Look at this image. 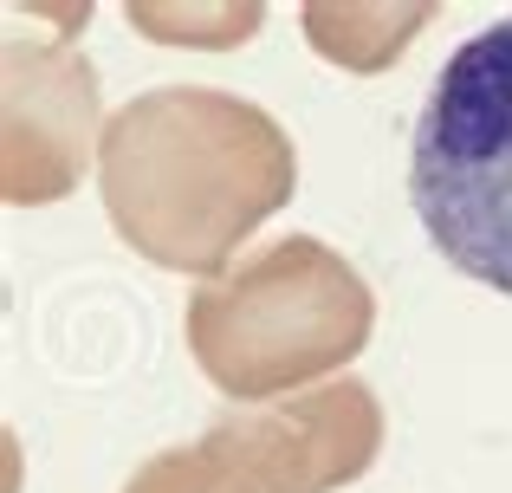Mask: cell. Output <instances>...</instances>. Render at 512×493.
<instances>
[{
	"label": "cell",
	"mask_w": 512,
	"mask_h": 493,
	"mask_svg": "<svg viewBox=\"0 0 512 493\" xmlns=\"http://www.w3.org/2000/svg\"><path fill=\"white\" fill-rule=\"evenodd\" d=\"M299 189V150L273 111L214 85H156L104 117L98 195L117 241L188 279L234 273V253Z\"/></svg>",
	"instance_id": "obj_1"
},
{
	"label": "cell",
	"mask_w": 512,
	"mask_h": 493,
	"mask_svg": "<svg viewBox=\"0 0 512 493\" xmlns=\"http://www.w3.org/2000/svg\"><path fill=\"white\" fill-rule=\"evenodd\" d=\"M376 331V292L318 234H286L201 286L182 312L188 357L240 409L331 383Z\"/></svg>",
	"instance_id": "obj_2"
},
{
	"label": "cell",
	"mask_w": 512,
	"mask_h": 493,
	"mask_svg": "<svg viewBox=\"0 0 512 493\" xmlns=\"http://www.w3.org/2000/svg\"><path fill=\"white\" fill-rule=\"evenodd\" d=\"M409 202L454 273L512 299V20L435 72L409 150Z\"/></svg>",
	"instance_id": "obj_3"
},
{
	"label": "cell",
	"mask_w": 512,
	"mask_h": 493,
	"mask_svg": "<svg viewBox=\"0 0 512 493\" xmlns=\"http://www.w3.org/2000/svg\"><path fill=\"white\" fill-rule=\"evenodd\" d=\"M201 442L247 481V493H338L383 455V403L370 383L331 377L260 409H227Z\"/></svg>",
	"instance_id": "obj_4"
},
{
	"label": "cell",
	"mask_w": 512,
	"mask_h": 493,
	"mask_svg": "<svg viewBox=\"0 0 512 493\" xmlns=\"http://www.w3.org/2000/svg\"><path fill=\"white\" fill-rule=\"evenodd\" d=\"M98 72L72 39L7 33V130H0V189L13 208H46L78 189L98 156Z\"/></svg>",
	"instance_id": "obj_5"
},
{
	"label": "cell",
	"mask_w": 512,
	"mask_h": 493,
	"mask_svg": "<svg viewBox=\"0 0 512 493\" xmlns=\"http://www.w3.org/2000/svg\"><path fill=\"white\" fill-rule=\"evenodd\" d=\"M428 26V7H305V33L325 52L331 65H350V72H376L389 65L409 33Z\"/></svg>",
	"instance_id": "obj_6"
},
{
	"label": "cell",
	"mask_w": 512,
	"mask_h": 493,
	"mask_svg": "<svg viewBox=\"0 0 512 493\" xmlns=\"http://www.w3.org/2000/svg\"><path fill=\"white\" fill-rule=\"evenodd\" d=\"M266 7H130V26L169 39V46H201V52H221L240 46L247 33H260Z\"/></svg>",
	"instance_id": "obj_7"
},
{
	"label": "cell",
	"mask_w": 512,
	"mask_h": 493,
	"mask_svg": "<svg viewBox=\"0 0 512 493\" xmlns=\"http://www.w3.org/2000/svg\"><path fill=\"white\" fill-rule=\"evenodd\" d=\"M124 493H247V481L208 442H182V448H163V455L137 461Z\"/></svg>",
	"instance_id": "obj_8"
}]
</instances>
